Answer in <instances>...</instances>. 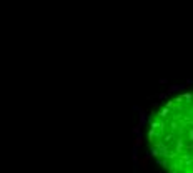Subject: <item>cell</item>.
Instances as JSON below:
<instances>
[{
  "label": "cell",
  "instance_id": "obj_1",
  "mask_svg": "<svg viewBox=\"0 0 193 173\" xmlns=\"http://www.w3.org/2000/svg\"><path fill=\"white\" fill-rule=\"evenodd\" d=\"M168 113H170V110H168V108H163V110L160 112V116H167Z\"/></svg>",
  "mask_w": 193,
  "mask_h": 173
},
{
  "label": "cell",
  "instance_id": "obj_2",
  "mask_svg": "<svg viewBox=\"0 0 193 173\" xmlns=\"http://www.w3.org/2000/svg\"><path fill=\"white\" fill-rule=\"evenodd\" d=\"M138 145H142V137H138V138H136V142H135V147H138Z\"/></svg>",
  "mask_w": 193,
  "mask_h": 173
}]
</instances>
